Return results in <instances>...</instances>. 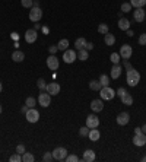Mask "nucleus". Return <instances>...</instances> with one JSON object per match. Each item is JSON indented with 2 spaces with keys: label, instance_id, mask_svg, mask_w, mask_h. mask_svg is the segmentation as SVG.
I'll use <instances>...</instances> for the list:
<instances>
[{
  "label": "nucleus",
  "instance_id": "nucleus-12",
  "mask_svg": "<svg viewBox=\"0 0 146 162\" xmlns=\"http://www.w3.org/2000/svg\"><path fill=\"white\" fill-rule=\"evenodd\" d=\"M59 59H57L54 54H51V56H48V59H47V67L50 69V70H57L59 69Z\"/></svg>",
  "mask_w": 146,
  "mask_h": 162
},
{
  "label": "nucleus",
  "instance_id": "nucleus-6",
  "mask_svg": "<svg viewBox=\"0 0 146 162\" xmlns=\"http://www.w3.org/2000/svg\"><path fill=\"white\" fill-rule=\"evenodd\" d=\"M133 54V48H132V45L129 44H124L121 48H120V57L123 59V60H129L130 57Z\"/></svg>",
  "mask_w": 146,
  "mask_h": 162
},
{
  "label": "nucleus",
  "instance_id": "nucleus-39",
  "mask_svg": "<svg viewBox=\"0 0 146 162\" xmlns=\"http://www.w3.org/2000/svg\"><path fill=\"white\" fill-rule=\"evenodd\" d=\"M53 159H54V158H53V153H51V152H45L44 156H43V161L44 162H51Z\"/></svg>",
  "mask_w": 146,
  "mask_h": 162
},
{
  "label": "nucleus",
  "instance_id": "nucleus-15",
  "mask_svg": "<svg viewBox=\"0 0 146 162\" xmlns=\"http://www.w3.org/2000/svg\"><path fill=\"white\" fill-rule=\"evenodd\" d=\"M146 13L143 10V7H137L133 10V19H135L136 22H143V19H145Z\"/></svg>",
  "mask_w": 146,
  "mask_h": 162
},
{
  "label": "nucleus",
  "instance_id": "nucleus-1",
  "mask_svg": "<svg viewBox=\"0 0 146 162\" xmlns=\"http://www.w3.org/2000/svg\"><path fill=\"white\" fill-rule=\"evenodd\" d=\"M126 80H127V85L129 86H136V85L140 82V73L135 70L133 67H130L127 70V75H126Z\"/></svg>",
  "mask_w": 146,
  "mask_h": 162
},
{
  "label": "nucleus",
  "instance_id": "nucleus-33",
  "mask_svg": "<svg viewBox=\"0 0 146 162\" xmlns=\"http://www.w3.org/2000/svg\"><path fill=\"white\" fill-rule=\"evenodd\" d=\"M89 127H88V126H83V127H80V129H79V134H80V136H82V137H86V136H88V134H89Z\"/></svg>",
  "mask_w": 146,
  "mask_h": 162
},
{
  "label": "nucleus",
  "instance_id": "nucleus-17",
  "mask_svg": "<svg viewBox=\"0 0 146 162\" xmlns=\"http://www.w3.org/2000/svg\"><path fill=\"white\" fill-rule=\"evenodd\" d=\"M121 70H123V67L120 66V64H114L111 67V72H110V76L111 79H118L121 76Z\"/></svg>",
  "mask_w": 146,
  "mask_h": 162
},
{
  "label": "nucleus",
  "instance_id": "nucleus-23",
  "mask_svg": "<svg viewBox=\"0 0 146 162\" xmlns=\"http://www.w3.org/2000/svg\"><path fill=\"white\" fill-rule=\"evenodd\" d=\"M104 43H105L108 47H110V45H114V43H116V37L110 32L105 34V35H104Z\"/></svg>",
  "mask_w": 146,
  "mask_h": 162
},
{
  "label": "nucleus",
  "instance_id": "nucleus-31",
  "mask_svg": "<svg viewBox=\"0 0 146 162\" xmlns=\"http://www.w3.org/2000/svg\"><path fill=\"white\" fill-rule=\"evenodd\" d=\"M25 104H26L29 108H35L37 99H35V98H32V96H28V98H26V101H25Z\"/></svg>",
  "mask_w": 146,
  "mask_h": 162
},
{
  "label": "nucleus",
  "instance_id": "nucleus-38",
  "mask_svg": "<svg viewBox=\"0 0 146 162\" xmlns=\"http://www.w3.org/2000/svg\"><path fill=\"white\" fill-rule=\"evenodd\" d=\"M21 5H22L23 7H28V9H31V7H32V5H34V0H21Z\"/></svg>",
  "mask_w": 146,
  "mask_h": 162
},
{
  "label": "nucleus",
  "instance_id": "nucleus-21",
  "mask_svg": "<svg viewBox=\"0 0 146 162\" xmlns=\"http://www.w3.org/2000/svg\"><path fill=\"white\" fill-rule=\"evenodd\" d=\"M88 137H89L92 142H96V140H99V137H101V133L98 132V129H91Z\"/></svg>",
  "mask_w": 146,
  "mask_h": 162
},
{
  "label": "nucleus",
  "instance_id": "nucleus-50",
  "mask_svg": "<svg viewBox=\"0 0 146 162\" xmlns=\"http://www.w3.org/2000/svg\"><path fill=\"white\" fill-rule=\"evenodd\" d=\"M12 38L16 39V38H18V34H16V32H13V34H12Z\"/></svg>",
  "mask_w": 146,
  "mask_h": 162
},
{
  "label": "nucleus",
  "instance_id": "nucleus-18",
  "mask_svg": "<svg viewBox=\"0 0 146 162\" xmlns=\"http://www.w3.org/2000/svg\"><path fill=\"white\" fill-rule=\"evenodd\" d=\"M95 152L92 151V149H86V151L83 152V158H82V159H83L85 162H94L95 161Z\"/></svg>",
  "mask_w": 146,
  "mask_h": 162
},
{
  "label": "nucleus",
  "instance_id": "nucleus-42",
  "mask_svg": "<svg viewBox=\"0 0 146 162\" xmlns=\"http://www.w3.org/2000/svg\"><path fill=\"white\" fill-rule=\"evenodd\" d=\"M16 152L18 153H21V155H23V153L26 152V149H25V146L23 145H18L16 146Z\"/></svg>",
  "mask_w": 146,
  "mask_h": 162
},
{
  "label": "nucleus",
  "instance_id": "nucleus-3",
  "mask_svg": "<svg viewBox=\"0 0 146 162\" xmlns=\"http://www.w3.org/2000/svg\"><path fill=\"white\" fill-rule=\"evenodd\" d=\"M51 153H53V158H54L56 161L62 162V161L66 159V156H67V149H66V148H56Z\"/></svg>",
  "mask_w": 146,
  "mask_h": 162
},
{
  "label": "nucleus",
  "instance_id": "nucleus-4",
  "mask_svg": "<svg viewBox=\"0 0 146 162\" xmlns=\"http://www.w3.org/2000/svg\"><path fill=\"white\" fill-rule=\"evenodd\" d=\"M38 102L41 107H44V108H47V107L51 105V95L48 94V92H43V94H39L38 95Z\"/></svg>",
  "mask_w": 146,
  "mask_h": 162
},
{
  "label": "nucleus",
  "instance_id": "nucleus-55",
  "mask_svg": "<svg viewBox=\"0 0 146 162\" xmlns=\"http://www.w3.org/2000/svg\"><path fill=\"white\" fill-rule=\"evenodd\" d=\"M2 112H3V108H2V105H0V114H2Z\"/></svg>",
  "mask_w": 146,
  "mask_h": 162
},
{
  "label": "nucleus",
  "instance_id": "nucleus-51",
  "mask_svg": "<svg viewBox=\"0 0 146 162\" xmlns=\"http://www.w3.org/2000/svg\"><path fill=\"white\" fill-rule=\"evenodd\" d=\"M142 132L146 134V124H143V127H142Z\"/></svg>",
  "mask_w": 146,
  "mask_h": 162
},
{
  "label": "nucleus",
  "instance_id": "nucleus-29",
  "mask_svg": "<svg viewBox=\"0 0 146 162\" xmlns=\"http://www.w3.org/2000/svg\"><path fill=\"white\" fill-rule=\"evenodd\" d=\"M22 161L23 162H34L35 161V158L32 153H29V152H25L22 155Z\"/></svg>",
  "mask_w": 146,
  "mask_h": 162
},
{
  "label": "nucleus",
  "instance_id": "nucleus-27",
  "mask_svg": "<svg viewBox=\"0 0 146 162\" xmlns=\"http://www.w3.org/2000/svg\"><path fill=\"white\" fill-rule=\"evenodd\" d=\"M88 57H89V54H88V50H86V48L79 50V53H78V59H79V60L85 62V60H88Z\"/></svg>",
  "mask_w": 146,
  "mask_h": 162
},
{
  "label": "nucleus",
  "instance_id": "nucleus-54",
  "mask_svg": "<svg viewBox=\"0 0 146 162\" xmlns=\"http://www.w3.org/2000/svg\"><path fill=\"white\" fill-rule=\"evenodd\" d=\"M142 161H143V162H146V156H143V158H142Z\"/></svg>",
  "mask_w": 146,
  "mask_h": 162
},
{
  "label": "nucleus",
  "instance_id": "nucleus-36",
  "mask_svg": "<svg viewBox=\"0 0 146 162\" xmlns=\"http://www.w3.org/2000/svg\"><path fill=\"white\" fill-rule=\"evenodd\" d=\"M9 161H10V162H21V161H22V155L16 152L15 155H12V156L9 158Z\"/></svg>",
  "mask_w": 146,
  "mask_h": 162
},
{
  "label": "nucleus",
  "instance_id": "nucleus-28",
  "mask_svg": "<svg viewBox=\"0 0 146 162\" xmlns=\"http://www.w3.org/2000/svg\"><path fill=\"white\" fill-rule=\"evenodd\" d=\"M130 5H132V7H143V6L146 5V0H130Z\"/></svg>",
  "mask_w": 146,
  "mask_h": 162
},
{
  "label": "nucleus",
  "instance_id": "nucleus-56",
  "mask_svg": "<svg viewBox=\"0 0 146 162\" xmlns=\"http://www.w3.org/2000/svg\"><path fill=\"white\" fill-rule=\"evenodd\" d=\"M145 21H146V16H145Z\"/></svg>",
  "mask_w": 146,
  "mask_h": 162
},
{
  "label": "nucleus",
  "instance_id": "nucleus-7",
  "mask_svg": "<svg viewBox=\"0 0 146 162\" xmlns=\"http://www.w3.org/2000/svg\"><path fill=\"white\" fill-rule=\"evenodd\" d=\"M25 117H26V121H29V123H37L39 120V112L35 108H29L25 114Z\"/></svg>",
  "mask_w": 146,
  "mask_h": 162
},
{
  "label": "nucleus",
  "instance_id": "nucleus-24",
  "mask_svg": "<svg viewBox=\"0 0 146 162\" xmlns=\"http://www.w3.org/2000/svg\"><path fill=\"white\" fill-rule=\"evenodd\" d=\"M120 99H121V102H123V105H127V107L133 105V96L130 95V94H126V95L121 96Z\"/></svg>",
  "mask_w": 146,
  "mask_h": 162
},
{
  "label": "nucleus",
  "instance_id": "nucleus-46",
  "mask_svg": "<svg viewBox=\"0 0 146 162\" xmlns=\"http://www.w3.org/2000/svg\"><path fill=\"white\" fill-rule=\"evenodd\" d=\"M123 64H124V67H126L127 70H129L130 67H132V66H130V63H129V60H124V62H123Z\"/></svg>",
  "mask_w": 146,
  "mask_h": 162
},
{
  "label": "nucleus",
  "instance_id": "nucleus-53",
  "mask_svg": "<svg viewBox=\"0 0 146 162\" xmlns=\"http://www.w3.org/2000/svg\"><path fill=\"white\" fill-rule=\"evenodd\" d=\"M2 91H3V85H2V82H0V94H2Z\"/></svg>",
  "mask_w": 146,
  "mask_h": 162
},
{
  "label": "nucleus",
  "instance_id": "nucleus-43",
  "mask_svg": "<svg viewBox=\"0 0 146 162\" xmlns=\"http://www.w3.org/2000/svg\"><path fill=\"white\" fill-rule=\"evenodd\" d=\"M139 44L140 45H146V34H142L139 37Z\"/></svg>",
  "mask_w": 146,
  "mask_h": 162
},
{
  "label": "nucleus",
  "instance_id": "nucleus-25",
  "mask_svg": "<svg viewBox=\"0 0 146 162\" xmlns=\"http://www.w3.org/2000/svg\"><path fill=\"white\" fill-rule=\"evenodd\" d=\"M57 47H59V50L60 51H66L67 50V47H69V39H66V38L60 39L59 44H57Z\"/></svg>",
  "mask_w": 146,
  "mask_h": 162
},
{
  "label": "nucleus",
  "instance_id": "nucleus-13",
  "mask_svg": "<svg viewBox=\"0 0 146 162\" xmlns=\"http://www.w3.org/2000/svg\"><path fill=\"white\" fill-rule=\"evenodd\" d=\"M45 91L50 94L51 96L53 95H57V94H60V85L57 83V82H51V83H47V88Z\"/></svg>",
  "mask_w": 146,
  "mask_h": 162
},
{
  "label": "nucleus",
  "instance_id": "nucleus-44",
  "mask_svg": "<svg viewBox=\"0 0 146 162\" xmlns=\"http://www.w3.org/2000/svg\"><path fill=\"white\" fill-rule=\"evenodd\" d=\"M48 50H50L51 54H56L57 51H59V47H57V45H50V48H48Z\"/></svg>",
  "mask_w": 146,
  "mask_h": 162
},
{
  "label": "nucleus",
  "instance_id": "nucleus-48",
  "mask_svg": "<svg viewBox=\"0 0 146 162\" xmlns=\"http://www.w3.org/2000/svg\"><path fill=\"white\" fill-rule=\"evenodd\" d=\"M32 7H39V0H34V5Z\"/></svg>",
  "mask_w": 146,
  "mask_h": 162
},
{
  "label": "nucleus",
  "instance_id": "nucleus-49",
  "mask_svg": "<svg viewBox=\"0 0 146 162\" xmlns=\"http://www.w3.org/2000/svg\"><path fill=\"white\" fill-rule=\"evenodd\" d=\"M126 32H127V37H133V35H135V34H133V31H130V29H127Z\"/></svg>",
  "mask_w": 146,
  "mask_h": 162
},
{
  "label": "nucleus",
  "instance_id": "nucleus-45",
  "mask_svg": "<svg viewBox=\"0 0 146 162\" xmlns=\"http://www.w3.org/2000/svg\"><path fill=\"white\" fill-rule=\"evenodd\" d=\"M85 48H86L88 51H91L92 48H94V44H92V43H86V45H85Z\"/></svg>",
  "mask_w": 146,
  "mask_h": 162
},
{
  "label": "nucleus",
  "instance_id": "nucleus-5",
  "mask_svg": "<svg viewBox=\"0 0 146 162\" xmlns=\"http://www.w3.org/2000/svg\"><path fill=\"white\" fill-rule=\"evenodd\" d=\"M41 18H43V10L39 7H31V10H29V19L32 22H39Z\"/></svg>",
  "mask_w": 146,
  "mask_h": 162
},
{
  "label": "nucleus",
  "instance_id": "nucleus-16",
  "mask_svg": "<svg viewBox=\"0 0 146 162\" xmlns=\"http://www.w3.org/2000/svg\"><path fill=\"white\" fill-rule=\"evenodd\" d=\"M91 110L94 112H99L104 110V102H102V99H94L92 102H91Z\"/></svg>",
  "mask_w": 146,
  "mask_h": 162
},
{
  "label": "nucleus",
  "instance_id": "nucleus-40",
  "mask_svg": "<svg viewBox=\"0 0 146 162\" xmlns=\"http://www.w3.org/2000/svg\"><path fill=\"white\" fill-rule=\"evenodd\" d=\"M64 161H66V162H78V161H79V158L76 156L75 153H73V155H67Z\"/></svg>",
  "mask_w": 146,
  "mask_h": 162
},
{
  "label": "nucleus",
  "instance_id": "nucleus-22",
  "mask_svg": "<svg viewBox=\"0 0 146 162\" xmlns=\"http://www.w3.org/2000/svg\"><path fill=\"white\" fill-rule=\"evenodd\" d=\"M86 43H88V41H86L83 37H80V38H78L76 41H75V48H76L78 51L79 50H83L85 45H86Z\"/></svg>",
  "mask_w": 146,
  "mask_h": 162
},
{
  "label": "nucleus",
  "instance_id": "nucleus-34",
  "mask_svg": "<svg viewBox=\"0 0 146 162\" xmlns=\"http://www.w3.org/2000/svg\"><path fill=\"white\" fill-rule=\"evenodd\" d=\"M110 60H111L114 64H120V54L118 53H112L110 56Z\"/></svg>",
  "mask_w": 146,
  "mask_h": 162
},
{
  "label": "nucleus",
  "instance_id": "nucleus-2",
  "mask_svg": "<svg viewBox=\"0 0 146 162\" xmlns=\"http://www.w3.org/2000/svg\"><path fill=\"white\" fill-rule=\"evenodd\" d=\"M99 95H101V99L111 101L116 96V91L112 89V88H110V86H102L101 91H99Z\"/></svg>",
  "mask_w": 146,
  "mask_h": 162
},
{
  "label": "nucleus",
  "instance_id": "nucleus-26",
  "mask_svg": "<svg viewBox=\"0 0 146 162\" xmlns=\"http://www.w3.org/2000/svg\"><path fill=\"white\" fill-rule=\"evenodd\" d=\"M89 88L92 91H98V92H99L101 88H102V85H101L99 80H91V82H89Z\"/></svg>",
  "mask_w": 146,
  "mask_h": 162
},
{
  "label": "nucleus",
  "instance_id": "nucleus-47",
  "mask_svg": "<svg viewBox=\"0 0 146 162\" xmlns=\"http://www.w3.org/2000/svg\"><path fill=\"white\" fill-rule=\"evenodd\" d=\"M140 133H143V132H142V127H136V129H135V134H140Z\"/></svg>",
  "mask_w": 146,
  "mask_h": 162
},
{
  "label": "nucleus",
  "instance_id": "nucleus-35",
  "mask_svg": "<svg viewBox=\"0 0 146 162\" xmlns=\"http://www.w3.org/2000/svg\"><path fill=\"white\" fill-rule=\"evenodd\" d=\"M37 86H38L39 91H45V88H47V83H45V80L43 78H39L38 82H37Z\"/></svg>",
  "mask_w": 146,
  "mask_h": 162
},
{
  "label": "nucleus",
  "instance_id": "nucleus-30",
  "mask_svg": "<svg viewBox=\"0 0 146 162\" xmlns=\"http://www.w3.org/2000/svg\"><path fill=\"white\" fill-rule=\"evenodd\" d=\"M98 32L102 34V35L108 34V25L107 23H99V25H98Z\"/></svg>",
  "mask_w": 146,
  "mask_h": 162
},
{
  "label": "nucleus",
  "instance_id": "nucleus-9",
  "mask_svg": "<svg viewBox=\"0 0 146 162\" xmlns=\"http://www.w3.org/2000/svg\"><path fill=\"white\" fill-rule=\"evenodd\" d=\"M86 126L89 127V129H98V126H99V118L96 117L95 114H91L86 117Z\"/></svg>",
  "mask_w": 146,
  "mask_h": 162
},
{
  "label": "nucleus",
  "instance_id": "nucleus-52",
  "mask_svg": "<svg viewBox=\"0 0 146 162\" xmlns=\"http://www.w3.org/2000/svg\"><path fill=\"white\" fill-rule=\"evenodd\" d=\"M39 28V23H35V25H34V29H35V31H37V29H38Z\"/></svg>",
  "mask_w": 146,
  "mask_h": 162
},
{
  "label": "nucleus",
  "instance_id": "nucleus-11",
  "mask_svg": "<svg viewBox=\"0 0 146 162\" xmlns=\"http://www.w3.org/2000/svg\"><path fill=\"white\" fill-rule=\"evenodd\" d=\"M116 121H117L118 126H126V124L130 121V114L129 112H126V111L120 112V114L117 115V118H116Z\"/></svg>",
  "mask_w": 146,
  "mask_h": 162
},
{
  "label": "nucleus",
  "instance_id": "nucleus-20",
  "mask_svg": "<svg viewBox=\"0 0 146 162\" xmlns=\"http://www.w3.org/2000/svg\"><path fill=\"white\" fill-rule=\"evenodd\" d=\"M23 59H25V54H23L22 51L16 50V51H13V53H12V60H13L15 63H21V62H23Z\"/></svg>",
  "mask_w": 146,
  "mask_h": 162
},
{
  "label": "nucleus",
  "instance_id": "nucleus-14",
  "mask_svg": "<svg viewBox=\"0 0 146 162\" xmlns=\"http://www.w3.org/2000/svg\"><path fill=\"white\" fill-rule=\"evenodd\" d=\"M132 142H133V145H135V146H145V143H146V134L145 133L135 134V136H133V139H132Z\"/></svg>",
  "mask_w": 146,
  "mask_h": 162
},
{
  "label": "nucleus",
  "instance_id": "nucleus-19",
  "mask_svg": "<svg viewBox=\"0 0 146 162\" xmlns=\"http://www.w3.org/2000/svg\"><path fill=\"white\" fill-rule=\"evenodd\" d=\"M118 28H120V31H127V29H130V21L126 19V18H120V19H118Z\"/></svg>",
  "mask_w": 146,
  "mask_h": 162
},
{
  "label": "nucleus",
  "instance_id": "nucleus-32",
  "mask_svg": "<svg viewBox=\"0 0 146 162\" xmlns=\"http://www.w3.org/2000/svg\"><path fill=\"white\" fill-rule=\"evenodd\" d=\"M99 82H101L102 86H108L110 85V78H108L107 75H101L99 76Z\"/></svg>",
  "mask_w": 146,
  "mask_h": 162
},
{
  "label": "nucleus",
  "instance_id": "nucleus-37",
  "mask_svg": "<svg viewBox=\"0 0 146 162\" xmlns=\"http://www.w3.org/2000/svg\"><path fill=\"white\" fill-rule=\"evenodd\" d=\"M121 12H123V13L132 12V5H130V3H123V5H121Z\"/></svg>",
  "mask_w": 146,
  "mask_h": 162
},
{
  "label": "nucleus",
  "instance_id": "nucleus-10",
  "mask_svg": "<svg viewBox=\"0 0 146 162\" xmlns=\"http://www.w3.org/2000/svg\"><path fill=\"white\" fill-rule=\"evenodd\" d=\"M37 38H38V32H37L35 29H26V31H25V41H26L28 44L35 43Z\"/></svg>",
  "mask_w": 146,
  "mask_h": 162
},
{
  "label": "nucleus",
  "instance_id": "nucleus-8",
  "mask_svg": "<svg viewBox=\"0 0 146 162\" xmlns=\"http://www.w3.org/2000/svg\"><path fill=\"white\" fill-rule=\"evenodd\" d=\"M76 59H78V54H76L73 50H66L64 53H63V62L67 63V64L73 63Z\"/></svg>",
  "mask_w": 146,
  "mask_h": 162
},
{
  "label": "nucleus",
  "instance_id": "nucleus-41",
  "mask_svg": "<svg viewBox=\"0 0 146 162\" xmlns=\"http://www.w3.org/2000/svg\"><path fill=\"white\" fill-rule=\"evenodd\" d=\"M126 94H127V91L124 89V88H118V89H117V92H116V95H118L120 98H121V96H124Z\"/></svg>",
  "mask_w": 146,
  "mask_h": 162
}]
</instances>
